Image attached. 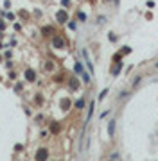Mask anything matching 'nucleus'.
Returning a JSON list of instances; mask_svg holds the SVG:
<instances>
[{"label": "nucleus", "mask_w": 158, "mask_h": 161, "mask_svg": "<svg viewBox=\"0 0 158 161\" xmlns=\"http://www.w3.org/2000/svg\"><path fill=\"white\" fill-rule=\"evenodd\" d=\"M106 93H108V90H104V91H101V95H99V100H103V98L106 97Z\"/></svg>", "instance_id": "obj_15"}, {"label": "nucleus", "mask_w": 158, "mask_h": 161, "mask_svg": "<svg viewBox=\"0 0 158 161\" xmlns=\"http://www.w3.org/2000/svg\"><path fill=\"white\" fill-rule=\"evenodd\" d=\"M75 108H77V109H83V108H85V100H83V98H81V100H77Z\"/></svg>", "instance_id": "obj_8"}, {"label": "nucleus", "mask_w": 158, "mask_h": 161, "mask_svg": "<svg viewBox=\"0 0 158 161\" xmlns=\"http://www.w3.org/2000/svg\"><path fill=\"white\" fill-rule=\"evenodd\" d=\"M74 70H75V72H77V73H83V66H81V63H77V65H75V68H74Z\"/></svg>", "instance_id": "obj_10"}, {"label": "nucleus", "mask_w": 158, "mask_h": 161, "mask_svg": "<svg viewBox=\"0 0 158 161\" xmlns=\"http://www.w3.org/2000/svg\"><path fill=\"white\" fill-rule=\"evenodd\" d=\"M156 66H158V63H156Z\"/></svg>", "instance_id": "obj_19"}, {"label": "nucleus", "mask_w": 158, "mask_h": 161, "mask_svg": "<svg viewBox=\"0 0 158 161\" xmlns=\"http://www.w3.org/2000/svg\"><path fill=\"white\" fill-rule=\"evenodd\" d=\"M70 88H72V90H77V88H79V80H77L75 77L70 79Z\"/></svg>", "instance_id": "obj_7"}, {"label": "nucleus", "mask_w": 158, "mask_h": 161, "mask_svg": "<svg viewBox=\"0 0 158 161\" xmlns=\"http://www.w3.org/2000/svg\"><path fill=\"white\" fill-rule=\"evenodd\" d=\"M92 113H93V104H90V109H88V120H90V116H92Z\"/></svg>", "instance_id": "obj_16"}, {"label": "nucleus", "mask_w": 158, "mask_h": 161, "mask_svg": "<svg viewBox=\"0 0 158 161\" xmlns=\"http://www.w3.org/2000/svg\"><path fill=\"white\" fill-rule=\"evenodd\" d=\"M77 18H79V20H81V22H85V20H86V16H85V13H79V14H77Z\"/></svg>", "instance_id": "obj_14"}, {"label": "nucleus", "mask_w": 158, "mask_h": 161, "mask_svg": "<svg viewBox=\"0 0 158 161\" xmlns=\"http://www.w3.org/2000/svg\"><path fill=\"white\" fill-rule=\"evenodd\" d=\"M61 2H63V6H65V7H68V0H61Z\"/></svg>", "instance_id": "obj_18"}, {"label": "nucleus", "mask_w": 158, "mask_h": 161, "mask_svg": "<svg viewBox=\"0 0 158 161\" xmlns=\"http://www.w3.org/2000/svg\"><path fill=\"white\" fill-rule=\"evenodd\" d=\"M25 79H27V80H34V79H36L34 70H31V68H29V70H25Z\"/></svg>", "instance_id": "obj_5"}, {"label": "nucleus", "mask_w": 158, "mask_h": 161, "mask_svg": "<svg viewBox=\"0 0 158 161\" xmlns=\"http://www.w3.org/2000/svg\"><path fill=\"white\" fill-rule=\"evenodd\" d=\"M52 32V27H43V34H50Z\"/></svg>", "instance_id": "obj_12"}, {"label": "nucleus", "mask_w": 158, "mask_h": 161, "mask_svg": "<svg viewBox=\"0 0 158 161\" xmlns=\"http://www.w3.org/2000/svg\"><path fill=\"white\" fill-rule=\"evenodd\" d=\"M52 47H54V48H63V47H65V39L59 38V36H54V38H52Z\"/></svg>", "instance_id": "obj_2"}, {"label": "nucleus", "mask_w": 158, "mask_h": 161, "mask_svg": "<svg viewBox=\"0 0 158 161\" xmlns=\"http://www.w3.org/2000/svg\"><path fill=\"white\" fill-rule=\"evenodd\" d=\"M121 68H122V65H121V63H117V66L113 68V75H117L118 72H121Z\"/></svg>", "instance_id": "obj_9"}, {"label": "nucleus", "mask_w": 158, "mask_h": 161, "mask_svg": "<svg viewBox=\"0 0 158 161\" xmlns=\"http://www.w3.org/2000/svg\"><path fill=\"white\" fill-rule=\"evenodd\" d=\"M83 57H85V61H86V65H88V70L93 73V65H92V61H90V57H88V52H86V50H83Z\"/></svg>", "instance_id": "obj_4"}, {"label": "nucleus", "mask_w": 158, "mask_h": 161, "mask_svg": "<svg viewBox=\"0 0 158 161\" xmlns=\"http://www.w3.org/2000/svg\"><path fill=\"white\" fill-rule=\"evenodd\" d=\"M47 157H49V150L47 149H40L36 152V161H47Z\"/></svg>", "instance_id": "obj_1"}, {"label": "nucleus", "mask_w": 158, "mask_h": 161, "mask_svg": "<svg viewBox=\"0 0 158 161\" xmlns=\"http://www.w3.org/2000/svg\"><path fill=\"white\" fill-rule=\"evenodd\" d=\"M50 129H52V132H57V131H59V125H57V124H52Z\"/></svg>", "instance_id": "obj_13"}, {"label": "nucleus", "mask_w": 158, "mask_h": 161, "mask_svg": "<svg viewBox=\"0 0 158 161\" xmlns=\"http://www.w3.org/2000/svg\"><path fill=\"white\" fill-rule=\"evenodd\" d=\"M81 75H83V80H85V83H90V75H88V73H85V72H83Z\"/></svg>", "instance_id": "obj_11"}, {"label": "nucleus", "mask_w": 158, "mask_h": 161, "mask_svg": "<svg viewBox=\"0 0 158 161\" xmlns=\"http://www.w3.org/2000/svg\"><path fill=\"white\" fill-rule=\"evenodd\" d=\"M108 134L110 136L115 134V120H110V124H108Z\"/></svg>", "instance_id": "obj_6"}, {"label": "nucleus", "mask_w": 158, "mask_h": 161, "mask_svg": "<svg viewBox=\"0 0 158 161\" xmlns=\"http://www.w3.org/2000/svg\"><path fill=\"white\" fill-rule=\"evenodd\" d=\"M70 106V102H68V100H63V109H67Z\"/></svg>", "instance_id": "obj_17"}, {"label": "nucleus", "mask_w": 158, "mask_h": 161, "mask_svg": "<svg viewBox=\"0 0 158 161\" xmlns=\"http://www.w3.org/2000/svg\"><path fill=\"white\" fill-rule=\"evenodd\" d=\"M56 18H57V22H61V23H65L67 20H68V14L65 13V11H57V14H56Z\"/></svg>", "instance_id": "obj_3"}]
</instances>
